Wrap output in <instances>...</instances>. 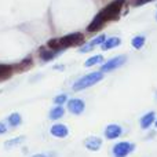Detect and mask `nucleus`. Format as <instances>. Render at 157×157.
I'll return each instance as SVG.
<instances>
[{
    "label": "nucleus",
    "instance_id": "a211bd4d",
    "mask_svg": "<svg viewBox=\"0 0 157 157\" xmlns=\"http://www.w3.org/2000/svg\"><path fill=\"white\" fill-rule=\"evenodd\" d=\"M102 61H103L102 55H95V57H91L90 59H87L84 65L86 66H92V65H97V63H101Z\"/></svg>",
    "mask_w": 157,
    "mask_h": 157
},
{
    "label": "nucleus",
    "instance_id": "7ed1b4c3",
    "mask_svg": "<svg viewBox=\"0 0 157 157\" xmlns=\"http://www.w3.org/2000/svg\"><path fill=\"white\" fill-rule=\"evenodd\" d=\"M84 41V36L83 33H71V35H66L63 37L59 39V43H61V48L65 50L68 47H72V46H78Z\"/></svg>",
    "mask_w": 157,
    "mask_h": 157
},
{
    "label": "nucleus",
    "instance_id": "0eeeda50",
    "mask_svg": "<svg viewBox=\"0 0 157 157\" xmlns=\"http://www.w3.org/2000/svg\"><path fill=\"white\" fill-rule=\"evenodd\" d=\"M123 134V128L117 124H109L105 128V136L109 139H116Z\"/></svg>",
    "mask_w": 157,
    "mask_h": 157
},
{
    "label": "nucleus",
    "instance_id": "9d476101",
    "mask_svg": "<svg viewBox=\"0 0 157 157\" xmlns=\"http://www.w3.org/2000/svg\"><path fill=\"white\" fill-rule=\"evenodd\" d=\"M103 41H105V36H103V35L98 36V37L92 39V40L90 41L88 44H86V46H83V47H81V48H80V52H87V51H91V50L94 48L95 46H98V44H102Z\"/></svg>",
    "mask_w": 157,
    "mask_h": 157
},
{
    "label": "nucleus",
    "instance_id": "393cba45",
    "mask_svg": "<svg viewBox=\"0 0 157 157\" xmlns=\"http://www.w3.org/2000/svg\"><path fill=\"white\" fill-rule=\"evenodd\" d=\"M156 18H157V15H156Z\"/></svg>",
    "mask_w": 157,
    "mask_h": 157
},
{
    "label": "nucleus",
    "instance_id": "39448f33",
    "mask_svg": "<svg viewBox=\"0 0 157 157\" xmlns=\"http://www.w3.org/2000/svg\"><path fill=\"white\" fill-rule=\"evenodd\" d=\"M125 61H127V57H125V55L116 57V58H113V59L108 61L105 65H102V68H101V72H112V71H114V69L120 68L121 65H124Z\"/></svg>",
    "mask_w": 157,
    "mask_h": 157
},
{
    "label": "nucleus",
    "instance_id": "f03ea898",
    "mask_svg": "<svg viewBox=\"0 0 157 157\" xmlns=\"http://www.w3.org/2000/svg\"><path fill=\"white\" fill-rule=\"evenodd\" d=\"M103 78V72H94L90 73L87 76H83L81 78H78L76 83L73 84V90L75 91H80V90H86L88 87L97 84L98 81H101Z\"/></svg>",
    "mask_w": 157,
    "mask_h": 157
},
{
    "label": "nucleus",
    "instance_id": "4468645a",
    "mask_svg": "<svg viewBox=\"0 0 157 157\" xmlns=\"http://www.w3.org/2000/svg\"><path fill=\"white\" fill-rule=\"evenodd\" d=\"M63 114H65V110H63L62 106H57V108H54L51 112H50V119L58 120V119H61Z\"/></svg>",
    "mask_w": 157,
    "mask_h": 157
},
{
    "label": "nucleus",
    "instance_id": "a878e982",
    "mask_svg": "<svg viewBox=\"0 0 157 157\" xmlns=\"http://www.w3.org/2000/svg\"><path fill=\"white\" fill-rule=\"evenodd\" d=\"M156 98H157V95H156Z\"/></svg>",
    "mask_w": 157,
    "mask_h": 157
},
{
    "label": "nucleus",
    "instance_id": "2eb2a0df",
    "mask_svg": "<svg viewBox=\"0 0 157 157\" xmlns=\"http://www.w3.org/2000/svg\"><path fill=\"white\" fill-rule=\"evenodd\" d=\"M24 141H25V136H18V138H14V139H10V141H6L4 142V146L7 147V149H13V147H15L17 145L22 144Z\"/></svg>",
    "mask_w": 157,
    "mask_h": 157
},
{
    "label": "nucleus",
    "instance_id": "f8f14e48",
    "mask_svg": "<svg viewBox=\"0 0 157 157\" xmlns=\"http://www.w3.org/2000/svg\"><path fill=\"white\" fill-rule=\"evenodd\" d=\"M13 72H14V66L0 63V80H6V78L11 77Z\"/></svg>",
    "mask_w": 157,
    "mask_h": 157
},
{
    "label": "nucleus",
    "instance_id": "aec40b11",
    "mask_svg": "<svg viewBox=\"0 0 157 157\" xmlns=\"http://www.w3.org/2000/svg\"><path fill=\"white\" fill-rule=\"evenodd\" d=\"M66 101H68V97H66L65 94H61V95H58V97H55L54 103H57V106H61L62 103H65Z\"/></svg>",
    "mask_w": 157,
    "mask_h": 157
},
{
    "label": "nucleus",
    "instance_id": "20e7f679",
    "mask_svg": "<svg viewBox=\"0 0 157 157\" xmlns=\"http://www.w3.org/2000/svg\"><path fill=\"white\" fill-rule=\"evenodd\" d=\"M135 145L130 142H119L113 146V155L114 157H127L131 152H134Z\"/></svg>",
    "mask_w": 157,
    "mask_h": 157
},
{
    "label": "nucleus",
    "instance_id": "ddd939ff",
    "mask_svg": "<svg viewBox=\"0 0 157 157\" xmlns=\"http://www.w3.org/2000/svg\"><path fill=\"white\" fill-rule=\"evenodd\" d=\"M120 43H121V40L119 37H109L108 40H105L102 43V50H110L113 47L120 46Z\"/></svg>",
    "mask_w": 157,
    "mask_h": 157
},
{
    "label": "nucleus",
    "instance_id": "6ab92c4d",
    "mask_svg": "<svg viewBox=\"0 0 157 157\" xmlns=\"http://www.w3.org/2000/svg\"><path fill=\"white\" fill-rule=\"evenodd\" d=\"M144 44H145V37L144 36H136V37L132 39V47L134 48L139 50V48L144 47Z\"/></svg>",
    "mask_w": 157,
    "mask_h": 157
},
{
    "label": "nucleus",
    "instance_id": "f3484780",
    "mask_svg": "<svg viewBox=\"0 0 157 157\" xmlns=\"http://www.w3.org/2000/svg\"><path fill=\"white\" fill-rule=\"evenodd\" d=\"M21 121H22V117H21V114H18V113H13L10 117H8V123H10L11 127H17V125H19Z\"/></svg>",
    "mask_w": 157,
    "mask_h": 157
},
{
    "label": "nucleus",
    "instance_id": "6e6552de",
    "mask_svg": "<svg viewBox=\"0 0 157 157\" xmlns=\"http://www.w3.org/2000/svg\"><path fill=\"white\" fill-rule=\"evenodd\" d=\"M50 132H51V135L55 136V138H65V136H68L69 130L65 124H54L50 128Z\"/></svg>",
    "mask_w": 157,
    "mask_h": 157
},
{
    "label": "nucleus",
    "instance_id": "423d86ee",
    "mask_svg": "<svg viewBox=\"0 0 157 157\" xmlns=\"http://www.w3.org/2000/svg\"><path fill=\"white\" fill-rule=\"evenodd\" d=\"M84 108H86L84 102L81 99H78V98L68 101V109H69V112L73 114H81L84 112Z\"/></svg>",
    "mask_w": 157,
    "mask_h": 157
},
{
    "label": "nucleus",
    "instance_id": "b1692460",
    "mask_svg": "<svg viewBox=\"0 0 157 157\" xmlns=\"http://www.w3.org/2000/svg\"><path fill=\"white\" fill-rule=\"evenodd\" d=\"M155 124H156V127H157V120H156V123H155Z\"/></svg>",
    "mask_w": 157,
    "mask_h": 157
},
{
    "label": "nucleus",
    "instance_id": "f257e3e1",
    "mask_svg": "<svg viewBox=\"0 0 157 157\" xmlns=\"http://www.w3.org/2000/svg\"><path fill=\"white\" fill-rule=\"evenodd\" d=\"M124 2L125 0H113L112 3H109L106 7H103L102 10L94 17V19H92L91 24L88 25L87 30H88V32H95V30L99 29L105 22L116 19L117 17H119L120 11H121V7H123V4H124Z\"/></svg>",
    "mask_w": 157,
    "mask_h": 157
},
{
    "label": "nucleus",
    "instance_id": "5701e85b",
    "mask_svg": "<svg viewBox=\"0 0 157 157\" xmlns=\"http://www.w3.org/2000/svg\"><path fill=\"white\" fill-rule=\"evenodd\" d=\"M32 157H51V155H44V153H39V155H35Z\"/></svg>",
    "mask_w": 157,
    "mask_h": 157
},
{
    "label": "nucleus",
    "instance_id": "dca6fc26",
    "mask_svg": "<svg viewBox=\"0 0 157 157\" xmlns=\"http://www.w3.org/2000/svg\"><path fill=\"white\" fill-rule=\"evenodd\" d=\"M59 54V51H57V50H51V51H43L40 52V57L43 61H50L52 59V58H55L57 55Z\"/></svg>",
    "mask_w": 157,
    "mask_h": 157
},
{
    "label": "nucleus",
    "instance_id": "4be33fe9",
    "mask_svg": "<svg viewBox=\"0 0 157 157\" xmlns=\"http://www.w3.org/2000/svg\"><path fill=\"white\" fill-rule=\"evenodd\" d=\"M7 131V125L4 123H0V134H4Z\"/></svg>",
    "mask_w": 157,
    "mask_h": 157
},
{
    "label": "nucleus",
    "instance_id": "412c9836",
    "mask_svg": "<svg viewBox=\"0 0 157 157\" xmlns=\"http://www.w3.org/2000/svg\"><path fill=\"white\" fill-rule=\"evenodd\" d=\"M149 2H153V0H134V4L135 6H142V4L149 3Z\"/></svg>",
    "mask_w": 157,
    "mask_h": 157
},
{
    "label": "nucleus",
    "instance_id": "9b49d317",
    "mask_svg": "<svg viewBox=\"0 0 157 157\" xmlns=\"http://www.w3.org/2000/svg\"><path fill=\"white\" fill-rule=\"evenodd\" d=\"M156 120V114L155 112H149V113H146L144 117L141 119V127L144 128V130H146V128H149L150 125L155 123Z\"/></svg>",
    "mask_w": 157,
    "mask_h": 157
},
{
    "label": "nucleus",
    "instance_id": "1a4fd4ad",
    "mask_svg": "<svg viewBox=\"0 0 157 157\" xmlns=\"http://www.w3.org/2000/svg\"><path fill=\"white\" fill-rule=\"evenodd\" d=\"M101 145H102V139L97 138V136H91V138H88L86 141V147L88 150H91V152H97V150H99Z\"/></svg>",
    "mask_w": 157,
    "mask_h": 157
}]
</instances>
